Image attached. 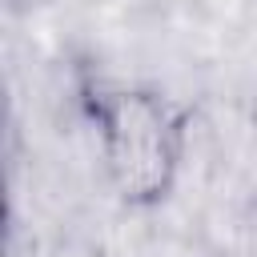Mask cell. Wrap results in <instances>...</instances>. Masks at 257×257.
Returning <instances> with one entry per match:
<instances>
[{
  "mask_svg": "<svg viewBox=\"0 0 257 257\" xmlns=\"http://www.w3.org/2000/svg\"><path fill=\"white\" fill-rule=\"evenodd\" d=\"M88 120L112 193L128 209H157L177 189L189 116L149 84H96L88 92Z\"/></svg>",
  "mask_w": 257,
  "mask_h": 257,
  "instance_id": "cell-1",
  "label": "cell"
}]
</instances>
